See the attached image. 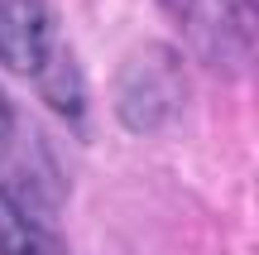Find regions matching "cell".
<instances>
[{
    "label": "cell",
    "mask_w": 259,
    "mask_h": 255,
    "mask_svg": "<svg viewBox=\"0 0 259 255\" xmlns=\"http://www.w3.org/2000/svg\"><path fill=\"white\" fill-rule=\"evenodd\" d=\"M0 255H67L58 231L0 183Z\"/></svg>",
    "instance_id": "obj_4"
},
{
    "label": "cell",
    "mask_w": 259,
    "mask_h": 255,
    "mask_svg": "<svg viewBox=\"0 0 259 255\" xmlns=\"http://www.w3.org/2000/svg\"><path fill=\"white\" fill-rule=\"evenodd\" d=\"M10 130H15V106H10V96L0 92V150H5V140H10Z\"/></svg>",
    "instance_id": "obj_5"
},
{
    "label": "cell",
    "mask_w": 259,
    "mask_h": 255,
    "mask_svg": "<svg viewBox=\"0 0 259 255\" xmlns=\"http://www.w3.org/2000/svg\"><path fill=\"white\" fill-rule=\"evenodd\" d=\"M178 101H183V82H178V63L163 48H149L120 77V121L130 130H158L173 121Z\"/></svg>",
    "instance_id": "obj_2"
},
{
    "label": "cell",
    "mask_w": 259,
    "mask_h": 255,
    "mask_svg": "<svg viewBox=\"0 0 259 255\" xmlns=\"http://www.w3.org/2000/svg\"><path fill=\"white\" fill-rule=\"evenodd\" d=\"M168 24L202 63L240 72L254 53V0H158Z\"/></svg>",
    "instance_id": "obj_1"
},
{
    "label": "cell",
    "mask_w": 259,
    "mask_h": 255,
    "mask_svg": "<svg viewBox=\"0 0 259 255\" xmlns=\"http://www.w3.org/2000/svg\"><path fill=\"white\" fill-rule=\"evenodd\" d=\"M53 5L48 0H0V67L38 77L53 58Z\"/></svg>",
    "instance_id": "obj_3"
}]
</instances>
